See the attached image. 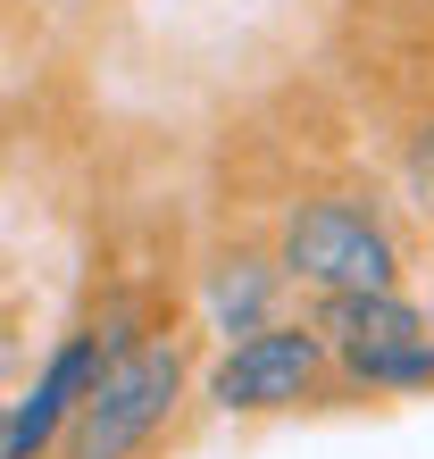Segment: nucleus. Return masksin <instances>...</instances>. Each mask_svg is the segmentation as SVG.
I'll return each mask as SVG.
<instances>
[{
    "label": "nucleus",
    "instance_id": "20e7f679",
    "mask_svg": "<svg viewBox=\"0 0 434 459\" xmlns=\"http://www.w3.org/2000/svg\"><path fill=\"white\" fill-rule=\"evenodd\" d=\"M326 376H334V359H326V342H317L309 317H267V326L234 334L226 351H217L209 401H217L226 418H276V410L317 401Z\"/></svg>",
    "mask_w": 434,
    "mask_h": 459
},
{
    "label": "nucleus",
    "instance_id": "39448f33",
    "mask_svg": "<svg viewBox=\"0 0 434 459\" xmlns=\"http://www.w3.org/2000/svg\"><path fill=\"white\" fill-rule=\"evenodd\" d=\"M108 342H126V326H84V334H67L59 351H50V368L34 376V393L9 401L0 459H42V451H59V426L75 418V401H84V385H92V368H100Z\"/></svg>",
    "mask_w": 434,
    "mask_h": 459
},
{
    "label": "nucleus",
    "instance_id": "f257e3e1",
    "mask_svg": "<svg viewBox=\"0 0 434 459\" xmlns=\"http://www.w3.org/2000/svg\"><path fill=\"white\" fill-rule=\"evenodd\" d=\"M184 401V342L151 334V342H108L75 418L59 426V459H143L159 443V426Z\"/></svg>",
    "mask_w": 434,
    "mask_h": 459
},
{
    "label": "nucleus",
    "instance_id": "f03ea898",
    "mask_svg": "<svg viewBox=\"0 0 434 459\" xmlns=\"http://www.w3.org/2000/svg\"><path fill=\"white\" fill-rule=\"evenodd\" d=\"M317 342L351 385L368 393H418L434 385V334H426V309L393 292H317Z\"/></svg>",
    "mask_w": 434,
    "mask_h": 459
},
{
    "label": "nucleus",
    "instance_id": "423d86ee",
    "mask_svg": "<svg viewBox=\"0 0 434 459\" xmlns=\"http://www.w3.org/2000/svg\"><path fill=\"white\" fill-rule=\"evenodd\" d=\"M276 292H284V267L276 259H217L209 267V326L217 334H251L276 317Z\"/></svg>",
    "mask_w": 434,
    "mask_h": 459
},
{
    "label": "nucleus",
    "instance_id": "7ed1b4c3",
    "mask_svg": "<svg viewBox=\"0 0 434 459\" xmlns=\"http://www.w3.org/2000/svg\"><path fill=\"white\" fill-rule=\"evenodd\" d=\"M276 267H284V284H309V292H393L401 284L393 234L343 193H317L284 218Z\"/></svg>",
    "mask_w": 434,
    "mask_h": 459
},
{
    "label": "nucleus",
    "instance_id": "1a4fd4ad",
    "mask_svg": "<svg viewBox=\"0 0 434 459\" xmlns=\"http://www.w3.org/2000/svg\"><path fill=\"white\" fill-rule=\"evenodd\" d=\"M426 334H434V317H426Z\"/></svg>",
    "mask_w": 434,
    "mask_h": 459
},
{
    "label": "nucleus",
    "instance_id": "0eeeda50",
    "mask_svg": "<svg viewBox=\"0 0 434 459\" xmlns=\"http://www.w3.org/2000/svg\"><path fill=\"white\" fill-rule=\"evenodd\" d=\"M418 193H434V134L418 143ZM426 209H434V201H426Z\"/></svg>",
    "mask_w": 434,
    "mask_h": 459
},
{
    "label": "nucleus",
    "instance_id": "6e6552de",
    "mask_svg": "<svg viewBox=\"0 0 434 459\" xmlns=\"http://www.w3.org/2000/svg\"><path fill=\"white\" fill-rule=\"evenodd\" d=\"M0 426H9V410H0Z\"/></svg>",
    "mask_w": 434,
    "mask_h": 459
}]
</instances>
